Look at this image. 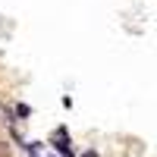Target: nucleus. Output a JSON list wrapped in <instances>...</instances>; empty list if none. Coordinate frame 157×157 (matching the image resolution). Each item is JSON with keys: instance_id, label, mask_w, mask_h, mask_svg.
<instances>
[{"instance_id": "obj_1", "label": "nucleus", "mask_w": 157, "mask_h": 157, "mask_svg": "<svg viewBox=\"0 0 157 157\" xmlns=\"http://www.w3.org/2000/svg\"><path fill=\"white\" fill-rule=\"evenodd\" d=\"M82 157H98V154H94V151H85V154H82Z\"/></svg>"}]
</instances>
